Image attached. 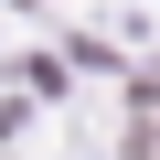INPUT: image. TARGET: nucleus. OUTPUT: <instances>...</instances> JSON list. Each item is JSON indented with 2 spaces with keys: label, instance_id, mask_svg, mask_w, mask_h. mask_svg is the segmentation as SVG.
<instances>
[{
  "label": "nucleus",
  "instance_id": "1",
  "mask_svg": "<svg viewBox=\"0 0 160 160\" xmlns=\"http://www.w3.org/2000/svg\"><path fill=\"white\" fill-rule=\"evenodd\" d=\"M128 160H160V75H149L139 107H128Z\"/></svg>",
  "mask_w": 160,
  "mask_h": 160
}]
</instances>
